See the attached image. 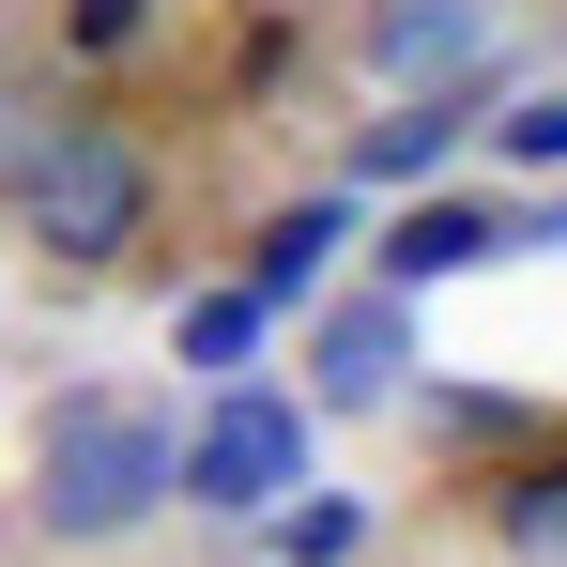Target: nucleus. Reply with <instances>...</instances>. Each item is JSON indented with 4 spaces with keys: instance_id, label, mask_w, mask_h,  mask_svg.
<instances>
[{
    "instance_id": "nucleus-1",
    "label": "nucleus",
    "mask_w": 567,
    "mask_h": 567,
    "mask_svg": "<svg viewBox=\"0 0 567 567\" xmlns=\"http://www.w3.org/2000/svg\"><path fill=\"white\" fill-rule=\"evenodd\" d=\"M31 537H62V553H107V537H138L154 506H185V430H169V399H138V383H62L47 414H31Z\"/></svg>"
},
{
    "instance_id": "nucleus-2",
    "label": "nucleus",
    "mask_w": 567,
    "mask_h": 567,
    "mask_svg": "<svg viewBox=\"0 0 567 567\" xmlns=\"http://www.w3.org/2000/svg\"><path fill=\"white\" fill-rule=\"evenodd\" d=\"M16 230H31V261H47V277H123V261H138V246H154V215H169V154H154V138H138V123H123V107H62V123H47V138H31V169H16Z\"/></svg>"
},
{
    "instance_id": "nucleus-3",
    "label": "nucleus",
    "mask_w": 567,
    "mask_h": 567,
    "mask_svg": "<svg viewBox=\"0 0 567 567\" xmlns=\"http://www.w3.org/2000/svg\"><path fill=\"white\" fill-rule=\"evenodd\" d=\"M307 399L291 383H261V369H230V399L185 430V506H230V522H261L277 491H307Z\"/></svg>"
},
{
    "instance_id": "nucleus-4",
    "label": "nucleus",
    "mask_w": 567,
    "mask_h": 567,
    "mask_svg": "<svg viewBox=\"0 0 567 567\" xmlns=\"http://www.w3.org/2000/svg\"><path fill=\"white\" fill-rule=\"evenodd\" d=\"M399 383H414V291L369 277V291H338V307H307V383H291V399H307L322 430H338V414H383Z\"/></svg>"
},
{
    "instance_id": "nucleus-5",
    "label": "nucleus",
    "mask_w": 567,
    "mask_h": 567,
    "mask_svg": "<svg viewBox=\"0 0 567 567\" xmlns=\"http://www.w3.org/2000/svg\"><path fill=\"white\" fill-rule=\"evenodd\" d=\"M383 291H445L475 261H506V199H461V185H399V215L369 230Z\"/></svg>"
},
{
    "instance_id": "nucleus-6",
    "label": "nucleus",
    "mask_w": 567,
    "mask_h": 567,
    "mask_svg": "<svg viewBox=\"0 0 567 567\" xmlns=\"http://www.w3.org/2000/svg\"><path fill=\"white\" fill-rule=\"evenodd\" d=\"M353 62H369L383 93L475 78V62H491V0H353Z\"/></svg>"
},
{
    "instance_id": "nucleus-7",
    "label": "nucleus",
    "mask_w": 567,
    "mask_h": 567,
    "mask_svg": "<svg viewBox=\"0 0 567 567\" xmlns=\"http://www.w3.org/2000/svg\"><path fill=\"white\" fill-rule=\"evenodd\" d=\"M475 107H491V62H475V78H430V93H399L369 138H353V199H369V185H445L461 138H475Z\"/></svg>"
},
{
    "instance_id": "nucleus-8",
    "label": "nucleus",
    "mask_w": 567,
    "mask_h": 567,
    "mask_svg": "<svg viewBox=\"0 0 567 567\" xmlns=\"http://www.w3.org/2000/svg\"><path fill=\"white\" fill-rule=\"evenodd\" d=\"M369 215H353V185H307V199H277L261 215V246H246V291L261 307H307V291L338 277V246H353Z\"/></svg>"
},
{
    "instance_id": "nucleus-9",
    "label": "nucleus",
    "mask_w": 567,
    "mask_h": 567,
    "mask_svg": "<svg viewBox=\"0 0 567 567\" xmlns=\"http://www.w3.org/2000/svg\"><path fill=\"white\" fill-rule=\"evenodd\" d=\"M491 553L506 567H567V430L491 461Z\"/></svg>"
},
{
    "instance_id": "nucleus-10",
    "label": "nucleus",
    "mask_w": 567,
    "mask_h": 567,
    "mask_svg": "<svg viewBox=\"0 0 567 567\" xmlns=\"http://www.w3.org/2000/svg\"><path fill=\"white\" fill-rule=\"evenodd\" d=\"M399 399H414V383H399ZM414 430H430L445 461H506V445H537L553 414H537V399H491V383H430V399H414Z\"/></svg>"
},
{
    "instance_id": "nucleus-11",
    "label": "nucleus",
    "mask_w": 567,
    "mask_h": 567,
    "mask_svg": "<svg viewBox=\"0 0 567 567\" xmlns=\"http://www.w3.org/2000/svg\"><path fill=\"white\" fill-rule=\"evenodd\" d=\"M261 338H277V307L230 277V291H185V322H169V353H185L199 383H230V369H261Z\"/></svg>"
},
{
    "instance_id": "nucleus-12",
    "label": "nucleus",
    "mask_w": 567,
    "mask_h": 567,
    "mask_svg": "<svg viewBox=\"0 0 567 567\" xmlns=\"http://www.w3.org/2000/svg\"><path fill=\"white\" fill-rule=\"evenodd\" d=\"M261 522H277V567H353L369 553V506L353 491H277Z\"/></svg>"
},
{
    "instance_id": "nucleus-13",
    "label": "nucleus",
    "mask_w": 567,
    "mask_h": 567,
    "mask_svg": "<svg viewBox=\"0 0 567 567\" xmlns=\"http://www.w3.org/2000/svg\"><path fill=\"white\" fill-rule=\"evenodd\" d=\"M475 138H491L506 169H567V93H537V107H475Z\"/></svg>"
},
{
    "instance_id": "nucleus-14",
    "label": "nucleus",
    "mask_w": 567,
    "mask_h": 567,
    "mask_svg": "<svg viewBox=\"0 0 567 567\" xmlns=\"http://www.w3.org/2000/svg\"><path fill=\"white\" fill-rule=\"evenodd\" d=\"M154 16H169V0H62V62H123Z\"/></svg>"
},
{
    "instance_id": "nucleus-15",
    "label": "nucleus",
    "mask_w": 567,
    "mask_h": 567,
    "mask_svg": "<svg viewBox=\"0 0 567 567\" xmlns=\"http://www.w3.org/2000/svg\"><path fill=\"white\" fill-rule=\"evenodd\" d=\"M506 246H567V185L553 199H506Z\"/></svg>"
}]
</instances>
